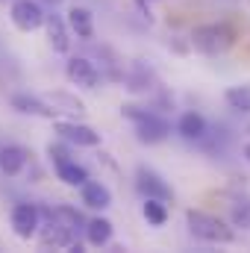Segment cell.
Returning a JSON list of instances; mask_svg holds the SVG:
<instances>
[{
	"label": "cell",
	"mask_w": 250,
	"mask_h": 253,
	"mask_svg": "<svg viewBox=\"0 0 250 253\" xmlns=\"http://www.w3.org/2000/svg\"><path fill=\"white\" fill-rule=\"evenodd\" d=\"M68 27H71L80 39H91V36H94V18H91V12L83 9V6H74V9L68 12Z\"/></svg>",
	"instance_id": "cell-14"
},
{
	"label": "cell",
	"mask_w": 250,
	"mask_h": 253,
	"mask_svg": "<svg viewBox=\"0 0 250 253\" xmlns=\"http://www.w3.org/2000/svg\"><path fill=\"white\" fill-rule=\"evenodd\" d=\"M138 3H141V6H144V3H150V0H138Z\"/></svg>",
	"instance_id": "cell-26"
},
{
	"label": "cell",
	"mask_w": 250,
	"mask_h": 253,
	"mask_svg": "<svg viewBox=\"0 0 250 253\" xmlns=\"http://www.w3.org/2000/svg\"><path fill=\"white\" fill-rule=\"evenodd\" d=\"M121 115L135 124V135H138V141H144V144H159V141H165L168 132H171L168 121H162L159 115H153V112H147V109H141V106L126 103V106H121Z\"/></svg>",
	"instance_id": "cell-1"
},
{
	"label": "cell",
	"mask_w": 250,
	"mask_h": 253,
	"mask_svg": "<svg viewBox=\"0 0 250 253\" xmlns=\"http://www.w3.org/2000/svg\"><path fill=\"white\" fill-rule=\"evenodd\" d=\"M65 74H68V80L74 85H83V88H97V83H100V71L85 56H74L65 68Z\"/></svg>",
	"instance_id": "cell-9"
},
{
	"label": "cell",
	"mask_w": 250,
	"mask_h": 253,
	"mask_svg": "<svg viewBox=\"0 0 250 253\" xmlns=\"http://www.w3.org/2000/svg\"><path fill=\"white\" fill-rule=\"evenodd\" d=\"M80 189H83V203L91 206V209H106L112 203V191L103 183H97V180H85Z\"/></svg>",
	"instance_id": "cell-13"
},
{
	"label": "cell",
	"mask_w": 250,
	"mask_h": 253,
	"mask_svg": "<svg viewBox=\"0 0 250 253\" xmlns=\"http://www.w3.org/2000/svg\"><path fill=\"white\" fill-rule=\"evenodd\" d=\"M9 18L21 33H33L44 24V12L36 0H15L12 9H9Z\"/></svg>",
	"instance_id": "cell-5"
},
{
	"label": "cell",
	"mask_w": 250,
	"mask_h": 253,
	"mask_svg": "<svg viewBox=\"0 0 250 253\" xmlns=\"http://www.w3.org/2000/svg\"><path fill=\"white\" fill-rule=\"evenodd\" d=\"M85 239H88V245H94V248L109 245V239H112V221H106V218L88 221V224H85Z\"/></svg>",
	"instance_id": "cell-15"
},
{
	"label": "cell",
	"mask_w": 250,
	"mask_h": 253,
	"mask_svg": "<svg viewBox=\"0 0 250 253\" xmlns=\"http://www.w3.org/2000/svg\"><path fill=\"white\" fill-rule=\"evenodd\" d=\"M135 189L141 191L144 197H156V200H171V197H174L171 186H168L156 171H150V168H144V165L135 171Z\"/></svg>",
	"instance_id": "cell-8"
},
{
	"label": "cell",
	"mask_w": 250,
	"mask_h": 253,
	"mask_svg": "<svg viewBox=\"0 0 250 253\" xmlns=\"http://www.w3.org/2000/svg\"><path fill=\"white\" fill-rule=\"evenodd\" d=\"M44 3H50V6H59V3H62V0H44Z\"/></svg>",
	"instance_id": "cell-24"
},
{
	"label": "cell",
	"mask_w": 250,
	"mask_h": 253,
	"mask_svg": "<svg viewBox=\"0 0 250 253\" xmlns=\"http://www.w3.org/2000/svg\"><path fill=\"white\" fill-rule=\"evenodd\" d=\"M27 165V150L18 144H3L0 147V171L6 177H18Z\"/></svg>",
	"instance_id": "cell-10"
},
{
	"label": "cell",
	"mask_w": 250,
	"mask_h": 253,
	"mask_svg": "<svg viewBox=\"0 0 250 253\" xmlns=\"http://www.w3.org/2000/svg\"><path fill=\"white\" fill-rule=\"evenodd\" d=\"M50 221H47V227L42 230V236H39V242H42V248L47 251V248H74V251H80V245H77V239H74V230L62 224L59 218H53V215H47Z\"/></svg>",
	"instance_id": "cell-6"
},
{
	"label": "cell",
	"mask_w": 250,
	"mask_h": 253,
	"mask_svg": "<svg viewBox=\"0 0 250 253\" xmlns=\"http://www.w3.org/2000/svg\"><path fill=\"white\" fill-rule=\"evenodd\" d=\"M248 212H250V203H245V206H236L233 218H236V221H248Z\"/></svg>",
	"instance_id": "cell-23"
},
{
	"label": "cell",
	"mask_w": 250,
	"mask_h": 253,
	"mask_svg": "<svg viewBox=\"0 0 250 253\" xmlns=\"http://www.w3.org/2000/svg\"><path fill=\"white\" fill-rule=\"evenodd\" d=\"M186 218H188V230H191L197 239H203V242H212V245H230V242H236V233H233L230 224L221 221L218 215L191 209Z\"/></svg>",
	"instance_id": "cell-3"
},
{
	"label": "cell",
	"mask_w": 250,
	"mask_h": 253,
	"mask_svg": "<svg viewBox=\"0 0 250 253\" xmlns=\"http://www.w3.org/2000/svg\"><path fill=\"white\" fill-rule=\"evenodd\" d=\"M9 221H12V230H15L18 239H33L42 227V212H39L36 203H18L12 209Z\"/></svg>",
	"instance_id": "cell-4"
},
{
	"label": "cell",
	"mask_w": 250,
	"mask_h": 253,
	"mask_svg": "<svg viewBox=\"0 0 250 253\" xmlns=\"http://www.w3.org/2000/svg\"><path fill=\"white\" fill-rule=\"evenodd\" d=\"M12 109H18L21 115H36V118H53L56 109H50L44 100L33 97V94H12Z\"/></svg>",
	"instance_id": "cell-11"
},
{
	"label": "cell",
	"mask_w": 250,
	"mask_h": 253,
	"mask_svg": "<svg viewBox=\"0 0 250 253\" xmlns=\"http://www.w3.org/2000/svg\"><path fill=\"white\" fill-rule=\"evenodd\" d=\"M177 129L183 132V138L197 141V138H203V135H206V121H203V115H197V112H186V115L180 118Z\"/></svg>",
	"instance_id": "cell-16"
},
{
	"label": "cell",
	"mask_w": 250,
	"mask_h": 253,
	"mask_svg": "<svg viewBox=\"0 0 250 253\" xmlns=\"http://www.w3.org/2000/svg\"><path fill=\"white\" fill-rule=\"evenodd\" d=\"M56 177L62 180L65 186H83V183L88 180L85 168H83V165H77V162H71V159H65V162L56 165Z\"/></svg>",
	"instance_id": "cell-17"
},
{
	"label": "cell",
	"mask_w": 250,
	"mask_h": 253,
	"mask_svg": "<svg viewBox=\"0 0 250 253\" xmlns=\"http://www.w3.org/2000/svg\"><path fill=\"white\" fill-rule=\"evenodd\" d=\"M44 27H47V42L56 53H68L71 39H68V27L59 15H44Z\"/></svg>",
	"instance_id": "cell-12"
},
{
	"label": "cell",
	"mask_w": 250,
	"mask_h": 253,
	"mask_svg": "<svg viewBox=\"0 0 250 253\" xmlns=\"http://www.w3.org/2000/svg\"><path fill=\"white\" fill-rule=\"evenodd\" d=\"M47 156L53 159V165H59V162H65V159H71V153H68L65 144H50V147H47Z\"/></svg>",
	"instance_id": "cell-22"
},
{
	"label": "cell",
	"mask_w": 250,
	"mask_h": 253,
	"mask_svg": "<svg viewBox=\"0 0 250 253\" xmlns=\"http://www.w3.org/2000/svg\"><path fill=\"white\" fill-rule=\"evenodd\" d=\"M245 156H248V159H250V141H248V144H245Z\"/></svg>",
	"instance_id": "cell-25"
},
{
	"label": "cell",
	"mask_w": 250,
	"mask_h": 253,
	"mask_svg": "<svg viewBox=\"0 0 250 253\" xmlns=\"http://www.w3.org/2000/svg\"><path fill=\"white\" fill-rule=\"evenodd\" d=\"M50 100H53V103H59V106H65L62 112H71V115H83V112H85V106H83L77 97H71V94H62V91H56Z\"/></svg>",
	"instance_id": "cell-20"
},
{
	"label": "cell",
	"mask_w": 250,
	"mask_h": 253,
	"mask_svg": "<svg viewBox=\"0 0 250 253\" xmlns=\"http://www.w3.org/2000/svg\"><path fill=\"white\" fill-rule=\"evenodd\" d=\"M135 71H138V74L129 77V85H126V88H132V91H147V88H153V85H150V83H153V74H150L147 68H141V65H138Z\"/></svg>",
	"instance_id": "cell-21"
},
{
	"label": "cell",
	"mask_w": 250,
	"mask_h": 253,
	"mask_svg": "<svg viewBox=\"0 0 250 253\" xmlns=\"http://www.w3.org/2000/svg\"><path fill=\"white\" fill-rule=\"evenodd\" d=\"M144 218L153 224V227H162L168 221V209H165V200H156V197H144Z\"/></svg>",
	"instance_id": "cell-19"
},
{
	"label": "cell",
	"mask_w": 250,
	"mask_h": 253,
	"mask_svg": "<svg viewBox=\"0 0 250 253\" xmlns=\"http://www.w3.org/2000/svg\"><path fill=\"white\" fill-rule=\"evenodd\" d=\"M53 129L62 135L65 141H71V144H77V147H97V144H100V132H97V129H91L88 124L59 121Z\"/></svg>",
	"instance_id": "cell-7"
},
{
	"label": "cell",
	"mask_w": 250,
	"mask_h": 253,
	"mask_svg": "<svg viewBox=\"0 0 250 253\" xmlns=\"http://www.w3.org/2000/svg\"><path fill=\"white\" fill-rule=\"evenodd\" d=\"M191 44L206 56H218L236 44V30L227 24H203L191 33Z\"/></svg>",
	"instance_id": "cell-2"
},
{
	"label": "cell",
	"mask_w": 250,
	"mask_h": 253,
	"mask_svg": "<svg viewBox=\"0 0 250 253\" xmlns=\"http://www.w3.org/2000/svg\"><path fill=\"white\" fill-rule=\"evenodd\" d=\"M224 97H227L230 109H236V112H250V83L227 88V94H224Z\"/></svg>",
	"instance_id": "cell-18"
}]
</instances>
